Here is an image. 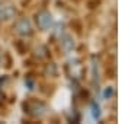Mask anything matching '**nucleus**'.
<instances>
[{"mask_svg":"<svg viewBox=\"0 0 131 124\" xmlns=\"http://www.w3.org/2000/svg\"><path fill=\"white\" fill-rule=\"evenodd\" d=\"M63 44H64V47L69 50L70 48V45H71V39H70V37H64V41H63Z\"/></svg>","mask_w":131,"mask_h":124,"instance_id":"20e7f679","label":"nucleus"},{"mask_svg":"<svg viewBox=\"0 0 131 124\" xmlns=\"http://www.w3.org/2000/svg\"><path fill=\"white\" fill-rule=\"evenodd\" d=\"M111 95H112V88L109 86L106 91H105V98H111Z\"/></svg>","mask_w":131,"mask_h":124,"instance_id":"423d86ee","label":"nucleus"},{"mask_svg":"<svg viewBox=\"0 0 131 124\" xmlns=\"http://www.w3.org/2000/svg\"><path fill=\"white\" fill-rule=\"evenodd\" d=\"M37 24H38V26H39L42 31L48 29V28L52 25L51 15L48 13L47 10H42V12H39V13L37 15Z\"/></svg>","mask_w":131,"mask_h":124,"instance_id":"f03ea898","label":"nucleus"},{"mask_svg":"<svg viewBox=\"0 0 131 124\" xmlns=\"http://www.w3.org/2000/svg\"><path fill=\"white\" fill-rule=\"evenodd\" d=\"M16 32L20 35H31L32 34V26L26 18H22L16 22Z\"/></svg>","mask_w":131,"mask_h":124,"instance_id":"7ed1b4c3","label":"nucleus"},{"mask_svg":"<svg viewBox=\"0 0 131 124\" xmlns=\"http://www.w3.org/2000/svg\"><path fill=\"white\" fill-rule=\"evenodd\" d=\"M99 115H101V112H99V107L96 104H93V117L95 118H99Z\"/></svg>","mask_w":131,"mask_h":124,"instance_id":"39448f33","label":"nucleus"},{"mask_svg":"<svg viewBox=\"0 0 131 124\" xmlns=\"http://www.w3.org/2000/svg\"><path fill=\"white\" fill-rule=\"evenodd\" d=\"M24 110H25V112H28V114L34 115V117H38V115L45 114L47 105L44 102H41V101L35 99V98H31V99L24 102Z\"/></svg>","mask_w":131,"mask_h":124,"instance_id":"f257e3e1","label":"nucleus"}]
</instances>
